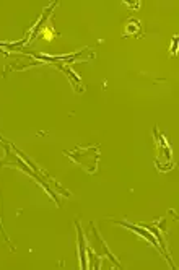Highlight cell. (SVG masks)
Segmentation results:
<instances>
[{
	"mask_svg": "<svg viewBox=\"0 0 179 270\" xmlns=\"http://www.w3.org/2000/svg\"><path fill=\"white\" fill-rule=\"evenodd\" d=\"M42 34H44V37H46L47 41H50V39L54 37V34L50 33V29H44V31H42Z\"/></svg>",
	"mask_w": 179,
	"mask_h": 270,
	"instance_id": "6da1fadb",
	"label": "cell"
}]
</instances>
